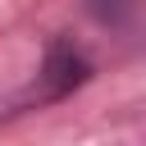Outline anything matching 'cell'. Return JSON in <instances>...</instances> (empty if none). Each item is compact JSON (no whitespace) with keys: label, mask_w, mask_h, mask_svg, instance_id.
<instances>
[{"label":"cell","mask_w":146,"mask_h":146,"mask_svg":"<svg viewBox=\"0 0 146 146\" xmlns=\"http://www.w3.org/2000/svg\"><path fill=\"white\" fill-rule=\"evenodd\" d=\"M82 82H87V59L68 41H55L46 50V64H41V91H36V100H64Z\"/></svg>","instance_id":"cell-1"},{"label":"cell","mask_w":146,"mask_h":146,"mask_svg":"<svg viewBox=\"0 0 146 146\" xmlns=\"http://www.w3.org/2000/svg\"><path fill=\"white\" fill-rule=\"evenodd\" d=\"M132 9H137V0H91V14H96L100 23H110V27L128 23V18H132Z\"/></svg>","instance_id":"cell-2"}]
</instances>
